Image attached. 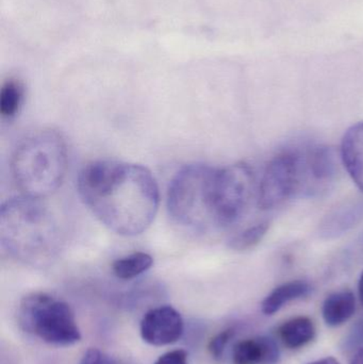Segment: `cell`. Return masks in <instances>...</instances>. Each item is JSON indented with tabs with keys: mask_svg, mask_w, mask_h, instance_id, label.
Here are the masks:
<instances>
[{
	"mask_svg": "<svg viewBox=\"0 0 363 364\" xmlns=\"http://www.w3.org/2000/svg\"><path fill=\"white\" fill-rule=\"evenodd\" d=\"M80 364H115L114 361L97 348H90L83 355Z\"/></svg>",
	"mask_w": 363,
	"mask_h": 364,
	"instance_id": "20",
	"label": "cell"
},
{
	"mask_svg": "<svg viewBox=\"0 0 363 364\" xmlns=\"http://www.w3.org/2000/svg\"><path fill=\"white\" fill-rule=\"evenodd\" d=\"M304 190L302 151L290 149L271 160L260 181L258 205L272 210Z\"/></svg>",
	"mask_w": 363,
	"mask_h": 364,
	"instance_id": "7",
	"label": "cell"
},
{
	"mask_svg": "<svg viewBox=\"0 0 363 364\" xmlns=\"http://www.w3.org/2000/svg\"><path fill=\"white\" fill-rule=\"evenodd\" d=\"M279 356L278 346L274 340L259 337L237 343L232 359L234 364H275Z\"/></svg>",
	"mask_w": 363,
	"mask_h": 364,
	"instance_id": "11",
	"label": "cell"
},
{
	"mask_svg": "<svg viewBox=\"0 0 363 364\" xmlns=\"http://www.w3.org/2000/svg\"><path fill=\"white\" fill-rule=\"evenodd\" d=\"M25 89L17 79H9L0 91V113L4 117H13L18 113L23 102Z\"/></svg>",
	"mask_w": 363,
	"mask_h": 364,
	"instance_id": "17",
	"label": "cell"
},
{
	"mask_svg": "<svg viewBox=\"0 0 363 364\" xmlns=\"http://www.w3.org/2000/svg\"><path fill=\"white\" fill-rule=\"evenodd\" d=\"M141 337L153 346H170L180 339L183 321L180 314L170 306L155 308L141 321Z\"/></svg>",
	"mask_w": 363,
	"mask_h": 364,
	"instance_id": "8",
	"label": "cell"
},
{
	"mask_svg": "<svg viewBox=\"0 0 363 364\" xmlns=\"http://www.w3.org/2000/svg\"><path fill=\"white\" fill-rule=\"evenodd\" d=\"M311 286L304 280H293L277 287L262 301V312L266 316H273L278 312L286 304L296 299H303L310 294Z\"/></svg>",
	"mask_w": 363,
	"mask_h": 364,
	"instance_id": "13",
	"label": "cell"
},
{
	"mask_svg": "<svg viewBox=\"0 0 363 364\" xmlns=\"http://www.w3.org/2000/svg\"><path fill=\"white\" fill-rule=\"evenodd\" d=\"M0 243L19 261L44 264L59 254L63 232L57 216L43 199L17 197L0 208Z\"/></svg>",
	"mask_w": 363,
	"mask_h": 364,
	"instance_id": "2",
	"label": "cell"
},
{
	"mask_svg": "<svg viewBox=\"0 0 363 364\" xmlns=\"http://www.w3.org/2000/svg\"><path fill=\"white\" fill-rule=\"evenodd\" d=\"M155 364H188V355L183 350H172L162 355Z\"/></svg>",
	"mask_w": 363,
	"mask_h": 364,
	"instance_id": "21",
	"label": "cell"
},
{
	"mask_svg": "<svg viewBox=\"0 0 363 364\" xmlns=\"http://www.w3.org/2000/svg\"><path fill=\"white\" fill-rule=\"evenodd\" d=\"M355 295L349 290L332 293L325 299L322 308L324 321L330 326H340L355 314Z\"/></svg>",
	"mask_w": 363,
	"mask_h": 364,
	"instance_id": "14",
	"label": "cell"
},
{
	"mask_svg": "<svg viewBox=\"0 0 363 364\" xmlns=\"http://www.w3.org/2000/svg\"><path fill=\"white\" fill-rule=\"evenodd\" d=\"M304 190L319 192L332 183L338 172V162L334 149L327 146H313L303 151Z\"/></svg>",
	"mask_w": 363,
	"mask_h": 364,
	"instance_id": "9",
	"label": "cell"
},
{
	"mask_svg": "<svg viewBox=\"0 0 363 364\" xmlns=\"http://www.w3.org/2000/svg\"><path fill=\"white\" fill-rule=\"evenodd\" d=\"M217 168L206 164L187 166L170 181L168 213L183 228L207 233L217 228L215 220V178Z\"/></svg>",
	"mask_w": 363,
	"mask_h": 364,
	"instance_id": "4",
	"label": "cell"
},
{
	"mask_svg": "<svg viewBox=\"0 0 363 364\" xmlns=\"http://www.w3.org/2000/svg\"><path fill=\"white\" fill-rule=\"evenodd\" d=\"M341 156L350 176L363 191V122L352 126L343 136Z\"/></svg>",
	"mask_w": 363,
	"mask_h": 364,
	"instance_id": "12",
	"label": "cell"
},
{
	"mask_svg": "<svg viewBox=\"0 0 363 364\" xmlns=\"http://www.w3.org/2000/svg\"><path fill=\"white\" fill-rule=\"evenodd\" d=\"M279 337L283 343L291 350L303 348L315 339V324L306 316L291 318L281 325Z\"/></svg>",
	"mask_w": 363,
	"mask_h": 364,
	"instance_id": "15",
	"label": "cell"
},
{
	"mask_svg": "<svg viewBox=\"0 0 363 364\" xmlns=\"http://www.w3.org/2000/svg\"><path fill=\"white\" fill-rule=\"evenodd\" d=\"M309 364H340L336 359L332 358V357H327V358L321 359V360L315 361V363H311Z\"/></svg>",
	"mask_w": 363,
	"mask_h": 364,
	"instance_id": "23",
	"label": "cell"
},
{
	"mask_svg": "<svg viewBox=\"0 0 363 364\" xmlns=\"http://www.w3.org/2000/svg\"><path fill=\"white\" fill-rule=\"evenodd\" d=\"M153 257L146 252H134L117 259L112 264V271L119 279L128 280L138 277L153 267Z\"/></svg>",
	"mask_w": 363,
	"mask_h": 364,
	"instance_id": "16",
	"label": "cell"
},
{
	"mask_svg": "<svg viewBox=\"0 0 363 364\" xmlns=\"http://www.w3.org/2000/svg\"><path fill=\"white\" fill-rule=\"evenodd\" d=\"M253 186V172L246 164L217 168L213 198L217 228H228L241 220L251 200Z\"/></svg>",
	"mask_w": 363,
	"mask_h": 364,
	"instance_id": "6",
	"label": "cell"
},
{
	"mask_svg": "<svg viewBox=\"0 0 363 364\" xmlns=\"http://www.w3.org/2000/svg\"><path fill=\"white\" fill-rule=\"evenodd\" d=\"M269 223H259L254 226L247 227L240 232L236 233L230 237L228 245L234 250H247L255 247L266 237L268 232Z\"/></svg>",
	"mask_w": 363,
	"mask_h": 364,
	"instance_id": "18",
	"label": "cell"
},
{
	"mask_svg": "<svg viewBox=\"0 0 363 364\" xmlns=\"http://www.w3.org/2000/svg\"><path fill=\"white\" fill-rule=\"evenodd\" d=\"M18 318L23 331L46 343L70 346L81 340L70 305L45 293L26 296L19 307Z\"/></svg>",
	"mask_w": 363,
	"mask_h": 364,
	"instance_id": "5",
	"label": "cell"
},
{
	"mask_svg": "<svg viewBox=\"0 0 363 364\" xmlns=\"http://www.w3.org/2000/svg\"><path fill=\"white\" fill-rule=\"evenodd\" d=\"M234 333H236L234 329L228 328L212 338L210 343H209L208 348L213 358L220 360L223 357L226 346H228L230 340L234 338Z\"/></svg>",
	"mask_w": 363,
	"mask_h": 364,
	"instance_id": "19",
	"label": "cell"
},
{
	"mask_svg": "<svg viewBox=\"0 0 363 364\" xmlns=\"http://www.w3.org/2000/svg\"><path fill=\"white\" fill-rule=\"evenodd\" d=\"M363 220V197L345 201L335 208L320 224V235L324 239L341 237Z\"/></svg>",
	"mask_w": 363,
	"mask_h": 364,
	"instance_id": "10",
	"label": "cell"
},
{
	"mask_svg": "<svg viewBox=\"0 0 363 364\" xmlns=\"http://www.w3.org/2000/svg\"><path fill=\"white\" fill-rule=\"evenodd\" d=\"M67 168V149L61 134L40 130L19 143L11 162L13 179L23 196L43 199L59 188Z\"/></svg>",
	"mask_w": 363,
	"mask_h": 364,
	"instance_id": "3",
	"label": "cell"
},
{
	"mask_svg": "<svg viewBox=\"0 0 363 364\" xmlns=\"http://www.w3.org/2000/svg\"><path fill=\"white\" fill-rule=\"evenodd\" d=\"M351 364H363V348H360L356 353L355 356L352 359Z\"/></svg>",
	"mask_w": 363,
	"mask_h": 364,
	"instance_id": "22",
	"label": "cell"
},
{
	"mask_svg": "<svg viewBox=\"0 0 363 364\" xmlns=\"http://www.w3.org/2000/svg\"><path fill=\"white\" fill-rule=\"evenodd\" d=\"M358 291H359L360 301L363 305V272L360 276L359 284H358Z\"/></svg>",
	"mask_w": 363,
	"mask_h": 364,
	"instance_id": "24",
	"label": "cell"
},
{
	"mask_svg": "<svg viewBox=\"0 0 363 364\" xmlns=\"http://www.w3.org/2000/svg\"><path fill=\"white\" fill-rule=\"evenodd\" d=\"M78 190L96 218L117 235L134 237L155 220L159 188L151 171L140 164L95 161L78 177Z\"/></svg>",
	"mask_w": 363,
	"mask_h": 364,
	"instance_id": "1",
	"label": "cell"
}]
</instances>
